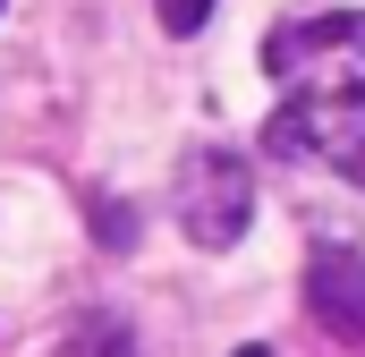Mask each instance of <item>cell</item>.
Instances as JSON below:
<instances>
[{
  "label": "cell",
  "mask_w": 365,
  "mask_h": 357,
  "mask_svg": "<svg viewBox=\"0 0 365 357\" xmlns=\"http://www.w3.org/2000/svg\"><path fill=\"white\" fill-rule=\"evenodd\" d=\"M153 9H162V26H170V34H195V26L212 17V0H153Z\"/></svg>",
  "instance_id": "5b68a950"
},
{
  "label": "cell",
  "mask_w": 365,
  "mask_h": 357,
  "mask_svg": "<svg viewBox=\"0 0 365 357\" xmlns=\"http://www.w3.org/2000/svg\"><path fill=\"white\" fill-rule=\"evenodd\" d=\"M264 69L280 86L272 145L280 154H314L340 178L365 187V9L331 17H297L264 43Z\"/></svg>",
  "instance_id": "6da1fadb"
},
{
  "label": "cell",
  "mask_w": 365,
  "mask_h": 357,
  "mask_svg": "<svg viewBox=\"0 0 365 357\" xmlns=\"http://www.w3.org/2000/svg\"><path fill=\"white\" fill-rule=\"evenodd\" d=\"M306 315L331 332V341H357L365 349V256L357 247H323L306 264Z\"/></svg>",
  "instance_id": "3957f363"
},
{
  "label": "cell",
  "mask_w": 365,
  "mask_h": 357,
  "mask_svg": "<svg viewBox=\"0 0 365 357\" xmlns=\"http://www.w3.org/2000/svg\"><path fill=\"white\" fill-rule=\"evenodd\" d=\"M60 357H136V332H128L119 315H86V323L60 341Z\"/></svg>",
  "instance_id": "277c9868"
},
{
  "label": "cell",
  "mask_w": 365,
  "mask_h": 357,
  "mask_svg": "<svg viewBox=\"0 0 365 357\" xmlns=\"http://www.w3.org/2000/svg\"><path fill=\"white\" fill-rule=\"evenodd\" d=\"M238 357H272V349H238Z\"/></svg>",
  "instance_id": "8992f818"
},
{
  "label": "cell",
  "mask_w": 365,
  "mask_h": 357,
  "mask_svg": "<svg viewBox=\"0 0 365 357\" xmlns=\"http://www.w3.org/2000/svg\"><path fill=\"white\" fill-rule=\"evenodd\" d=\"M247 221H255V171H247V154H230V145H195L179 162V230L195 247H238L247 238Z\"/></svg>",
  "instance_id": "7a4b0ae2"
}]
</instances>
